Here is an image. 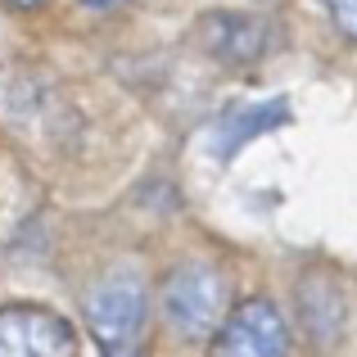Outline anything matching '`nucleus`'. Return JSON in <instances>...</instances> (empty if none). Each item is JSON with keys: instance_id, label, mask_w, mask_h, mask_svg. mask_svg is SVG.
Returning <instances> with one entry per match:
<instances>
[{"instance_id": "6", "label": "nucleus", "mask_w": 357, "mask_h": 357, "mask_svg": "<svg viewBox=\"0 0 357 357\" xmlns=\"http://www.w3.org/2000/svg\"><path fill=\"white\" fill-rule=\"evenodd\" d=\"M326 14H331V23L340 27L344 36H353L357 41V0H321Z\"/></svg>"}, {"instance_id": "8", "label": "nucleus", "mask_w": 357, "mask_h": 357, "mask_svg": "<svg viewBox=\"0 0 357 357\" xmlns=\"http://www.w3.org/2000/svg\"><path fill=\"white\" fill-rule=\"evenodd\" d=\"M86 5H96V9H114V5H122V0H86Z\"/></svg>"}, {"instance_id": "3", "label": "nucleus", "mask_w": 357, "mask_h": 357, "mask_svg": "<svg viewBox=\"0 0 357 357\" xmlns=\"http://www.w3.org/2000/svg\"><path fill=\"white\" fill-rule=\"evenodd\" d=\"M213 357H289V326L271 298H244L213 335Z\"/></svg>"}, {"instance_id": "1", "label": "nucleus", "mask_w": 357, "mask_h": 357, "mask_svg": "<svg viewBox=\"0 0 357 357\" xmlns=\"http://www.w3.org/2000/svg\"><path fill=\"white\" fill-rule=\"evenodd\" d=\"M86 326L96 335L105 357H145L140 340H145V317H149V294L140 271L114 267L86 289Z\"/></svg>"}, {"instance_id": "2", "label": "nucleus", "mask_w": 357, "mask_h": 357, "mask_svg": "<svg viewBox=\"0 0 357 357\" xmlns=\"http://www.w3.org/2000/svg\"><path fill=\"white\" fill-rule=\"evenodd\" d=\"M158 307H163V321L172 326L181 340L204 344L222 331V321L231 317V289L213 262H181V267L167 271L163 289H158Z\"/></svg>"}, {"instance_id": "7", "label": "nucleus", "mask_w": 357, "mask_h": 357, "mask_svg": "<svg viewBox=\"0 0 357 357\" xmlns=\"http://www.w3.org/2000/svg\"><path fill=\"white\" fill-rule=\"evenodd\" d=\"M5 5H14V9H41L45 0H5Z\"/></svg>"}, {"instance_id": "5", "label": "nucleus", "mask_w": 357, "mask_h": 357, "mask_svg": "<svg viewBox=\"0 0 357 357\" xmlns=\"http://www.w3.org/2000/svg\"><path fill=\"white\" fill-rule=\"evenodd\" d=\"M204 41H208L213 54L244 63L262 50V27L244 14H213V18H204Z\"/></svg>"}, {"instance_id": "4", "label": "nucleus", "mask_w": 357, "mask_h": 357, "mask_svg": "<svg viewBox=\"0 0 357 357\" xmlns=\"http://www.w3.org/2000/svg\"><path fill=\"white\" fill-rule=\"evenodd\" d=\"M0 357H77V331L41 303L0 307Z\"/></svg>"}]
</instances>
